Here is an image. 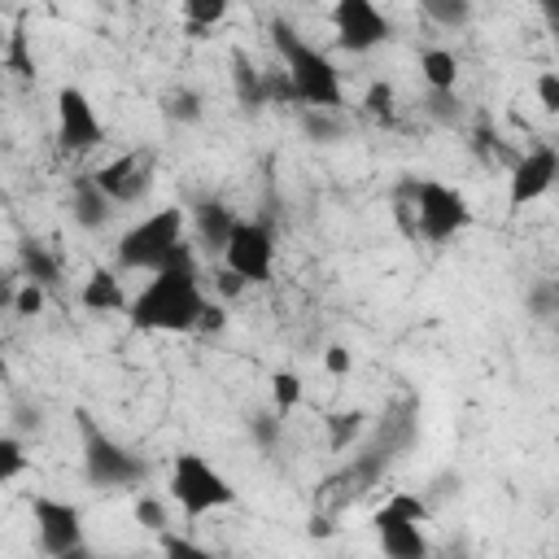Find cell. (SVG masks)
<instances>
[{
  "label": "cell",
  "instance_id": "obj_28",
  "mask_svg": "<svg viewBox=\"0 0 559 559\" xmlns=\"http://www.w3.org/2000/svg\"><path fill=\"white\" fill-rule=\"evenodd\" d=\"M524 306H528V314H533L537 323H550V319L559 314V288H555L550 280H537V284L524 293Z\"/></svg>",
  "mask_w": 559,
  "mask_h": 559
},
{
  "label": "cell",
  "instance_id": "obj_12",
  "mask_svg": "<svg viewBox=\"0 0 559 559\" xmlns=\"http://www.w3.org/2000/svg\"><path fill=\"white\" fill-rule=\"evenodd\" d=\"M555 175H559V153H555L550 144H533V148H528L524 157H515V162H511V183H507V210H511V214H520L524 205L542 201V197L550 192Z\"/></svg>",
  "mask_w": 559,
  "mask_h": 559
},
{
  "label": "cell",
  "instance_id": "obj_20",
  "mask_svg": "<svg viewBox=\"0 0 559 559\" xmlns=\"http://www.w3.org/2000/svg\"><path fill=\"white\" fill-rule=\"evenodd\" d=\"M419 74H424L428 92H454V83H459V57L450 48H424L419 52Z\"/></svg>",
  "mask_w": 559,
  "mask_h": 559
},
{
  "label": "cell",
  "instance_id": "obj_38",
  "mask_svg": "<svg viewBox=\"0 0 559 559\" xmlns=\"http://www.w3.org/2000/svg\"><path fill=\"white\" fill-rule=\"evenodd\" d=\"M214 288H218V297H240V293H245V280H240V275H231L227 266H218Z\"/></svg>",
  "mask_w": 559,
  "mask_h": 559
},
{
  "label": "cell",
  "instance_id": "obj_16",
  "mask_svg": "<svg viewBox=\"0 0 559 559\" xmlns=\"http://www.w3.org/2000/svg\"><path fill=\"white\" fill-rule=\"evenodd\" d=\"M114 214V201L96 188L92 175H74V188H70V218L83 227V231H100Z\"/></svg>",
  "mask_w": 559,
  "mask_h": 559
},
{
  "label": "cell",
  "instance_id": "obj_37",
  "mask_svg": "<svg viewBox=\"0 0 559 559\" xmlns=\"http://www.w3.org/2000/svg\"><path fill=\"white\" fill-rule=\"evenodd\" d=\"M537 100L546 114H559V74L555 70H542L537 74Z\"/></svg>",
  "mask_w": 559,
  "mask_h": 559
},
{
  "label": "cell",
  "instance_id": "obj_23",
  "mask_svg": "<svg viewBox=\"0 0 559 559\" xmlns=\"http://www.w3.org/2000/svg\"><path fill=\"white\" fill-rule=\"evenodd\" d=\"M162 114L170 122H179V127H192V122H201V96L192 87H170L162 96Z\"/></svg>",
  "mask_w": 559,
  "mask_h": 559
},
{
  "label": "cell",
  "instance_id": "obj_30",
  "mask_svg": "<svg viewBox=\"0 0 559 559\" xmlns=\"http://www.w3.org/2000/svg\"><path fill=\"white\" fill-rule=\"evenodd\" d=\"M271 397H275V415H288L301 402V380L293 371H275L271 376Z\"/></svg>",
  "mask_w": 559,
  "mask_h": 559
},
{
  "label": "cell",
  "instance_id": "obj_26",
  "mask_svg": "<svg viewBox=\"0 0 559 559\" xmlns=\"http://www.w3.org/2000/svg\"><path fill=\"white\" fill-rule=\"evenodd\" d=\"M419 9H424V17H432L437 26H467V17H472V4L467 0H419Z\"/></svg>",
  "mask_w": 559,
  "mask_h": 559
},
{
  "label": "cell",
  "instance_id": "obj_19",
  "mask_svg": "<svg viewBox=\"0 0 559 559\" xmlns=\"http://www.w3.org/2000/svg\"><path fill=\"white\" fill-rule=\"evenodd\" d=\"M231 227H236V214H231L223 201H201V205H197V245H201V249L223 253Z\"/></svg>",
  "mask_w": 559,
  "mask_h": 559
},
{
  "label": "cell",
  "instance_id": "obj_9",
  "mask_svg": "<svg viewBox=\"0 0 559 559\" xmlns=\"http://www.w3.org/2000/svg\"><path fill=\"white\" fill-rule=\"evenodd\" d=\"M328 17H332V35L341 52H371L393 35L389 17L371 0H336Z\"/></svg>",
  "mask_w": 559,
  "mask_h": 559
},
{
  "label": "cell",
  "instance_id": "obj_6",
  "mask_svg": "<svg viewBox=\"0 0 559 559\" xmlns=\"http://www.w3.org/2000/svg\"><path fill=\"white\" fill-rule=\"evenodd\" d=\"M415 236H424L428 245H445L450 236L472 227V205L459 188L437 183V179H419L415 183Z\"/></svg>",
  "mask_w": 559,
  "mask_h": 559
},
{
  "label": "cell",
  "instance_id": "obj_44",
  "mask_svg": "<svg viewBox=\"0 0 559 559\" xmlns=\"http://www.w3.org/2000/svg\"><path fill=\"white\" fill-rule=\"evenodd\" d=\"M105 559H135V555H105Z\"/></svg>",
  "mask_w": 559,
  "mask_h": 559
},
{
  "label": "cell",
  "instance_id": "obj_11",
  "mask_svg": "<svg viewBox=\"0 0 559 559\" xmlns=\"http://www.w3.org/2000/svg\"><path fill=\"white\" fill-rule=\"evenodd\" d=\"M31 520H35V537H39V550L48 559H61L66 550L83 546V511L74 502H61V498H31Z\"/></svg>",
  "mask_w": 559,
  "mask_h": 559
},
{
  "label": "cell",
  "instance_id": "obj_25",
  "mask_svg": "<svg viewBox=\"0 0 559 559\" xmlns=\"http://www.w3.org/2000/svg\"><path fill=\"white\" fill-rule=\"evenodd\" d=\"M362 437V411H345V415H328V445L341 454Z\"/></svg>",
  "mask_w": 559,
  "mask_h": 559
},
{
  "label": "cell",
  "instance_id": "obj_35",
  "mask_svg": "<svg viewBox=\"0 0 559 559\" xmlns=\"http://www.w3.org/2000/svg\"><path fill=\"white\" fill-rule=\"evenodd\" d=\"M157 542H162V559H218V555H210L205 546H197L192 537H175V533H162Z\"/></svg>",
  "mask_w": 559,
  "mask_h": 559
},
{
  "label": "cell",
  "instance_id": "obj_42",
  "mask_svg": "<svg viewBox=\"0 0 559 559\" xmlns=\"http://www.w3.org/2000/svg\"><path fill=\"white\" fill-rule=\"evenodd\" d=\"M310 533H314V537H328V533H332V520H328V515H310Z\"/></svg>",
  "mask_w": 559,
  "mask_h": 559
},
{
  "label": "cell",
  "instance_id": "obj_5",
  "mask_svg": "<svg viewBox=\"0 0 559 559\" xmlns=\"http://www.w3.org/2000/svg\"><path fill=\"white\" fill-rule=\"evenodd\" d=\"M170 498L179 502V511L188 520H197V515H210V511L231 507L236 502V489H231V480L218 467H210L201 454L183 450L170 463Z\"/></svg>",
  "mask_w": 559,
  "mask_h": 559
},
{
  "label": "cell",
  "instance_id": "obj_18",
  "mask_svg": "<svg viewBox=\"0 0 559 559\" xmlns=\"http://www.w3.org/2000/svg\"><path fill=\"white\" fill-rule=\"evenodd\" d=\"M79 301H83V310H92V314H114V310H127L122 280H118L114 271H105V266H96V271L83 280Z\"/></svg>",
  "mask_w": 559,
  "mask_h": 559
},
{
  "label": "cell",
  "instance_id": "obj_32",
  "mask_svg": "<svg viewBox=\"0 0 559 559\" xmlns=\"http://www.w3.org/2000/svg\"><path fill=\"white\" fill-rule=\"evenodd\" d=\"M131 515H135L140 528H148V533H157V537L166 533V507H162L153 493H140L135 507H131Z\"/></svg>",
  "mask_w": 559,
  "mask_h": 559
},
{
  "label": "cell",
  "instance_id": "obj_13",
  "mask_svg": "<svg viewBox=\"0 0 559 559\" xmlns=\"http://www.w3.org/2000/svg\"><path fill=\"white\" fill-rule=\"evenodd\" d=\"M87 175L96 179V188L114 205H131L153 183V153H122V157H114V162H105L100 170H87Z\"/></svg>",
  "mask_w": 559,
  "mask_h": 559
},
{
  "label": "cell",
  "instance_id": "obj_36",
  "mask_svg": "<svg viewBox=\"0 0 559 559\" xmlns=\"http://www.w3.org/2000/svg\"><path fill=\"white\" fill-rule=\"evenodd\" d=\"M44 301H48V293H44L39 284H26V280H22V288H17V297H13V314H17V319H35V314L44 310Z\"/></svg>",
  "mask_w": 559,
  "mask_h": 559
},
{
  "label": "cell",
  "instance_id": "obj_15",
  "mask_svg": "<svg viewBox=\"0 0 559 559\" xmlns=\"http://www.w3.org/2000/svg\"><path fill=\"white\" fill-rule=\"evenodd\" d=\"M415 432H419V402L415 397H397L384 415H380V424H376V445L384 450V454H406L411 445H415Z\"/></svg>",
  "mask_w": 559,
  "mask_h": 559
},
{
  "label": "cell",
  "instance_id": "obj_39",
  "mask_svg": "<svg viewBox=\"0 0 559 559\" xmlns=\"http://www.w3.org/2000/svg\"><path fill=\"white\" fill-rule=\"evenodd\" d=\"M223 323H227V310L205 301V310H201V319H197V332H223Z\"/></svg>",
  "mask_w": 559,
  "mask_h": 559
},
{
  "label": "cell",
  "instance_id": "obj_24",
  "mask_svg": "<svg viewBox=\"0 0 559 559\" xmlns=\"http://www.w3.org/2000/svg\"><path fill=\"white\" fill-rule=\"evenodd\" d=\"M301 131L319 144H332L345 135V122L336 118V109H301Z\"/></svg>",
  "mask_w": 559,
  "mask_h": 559
},
{
  "label": "cell",
  "instance_id": "obj_40",
  "mask_svg": "<svg viewBox=\"0 0 559 559\" xmlns=\"http://www.w3.org/2000/svg\"><path fill=\"white\" fill-rule=\"evenodd\" d=\"M323 367H328L332 376H345V371H349V349H345V345H328Z\"/></svg>",
  "mask_w": 559,
  "mask_h": 559
},
{
  "label": "cell",
  "instance_id": "obj_8",
  "mask_svg": "<svg viewBox=\"0 0 559 559\" xmlns=\"http://www.w3.org/2000/svg\"><path fill=\"white\" fill-rule=\"evenodd\" d=\"M389 463H393V454H384L376 441H367V445H358V450L349 454V463H345L336 476H328V480L319 485V498H323L328 507H349V502H358L367 489L380 485V476H384Z\"/></svg>",
  "mask_w": 559,
  "mask_h": 559
},
{
  "label": "cell",
  "instance_id": "obj_21",
  "mask_svg": "<svg viewBox=\"0 0 559 559\" xmlns=\"http://www.w3.org/2000/svg\"><path fill=\"white\" fill-rule=\"evenodd\" d=\"M231 87L245 109H262V70L245 52H231Z\"/></svg>",
  "mask_w": 559,
  "mask_h": 559
},
{
  "label": "cell",
  "instance_id": "obj_4",
  "mask_svg": "<svg viewBox=\"0 0 559 559\" xmlns=\"http://www.w3.org/2000/svg\"><path fill=\"white\" fill-rule=\"evenodd\" d=\"M183 249V210L166 205V210H153L148 218L131 223L122 236H118V266L127 271H162L166 262H175V253Z\"/></svg>",
  "mask_w": 559,
  "mask_h": 559
},
{
  "label": "cell",
  "instance_id": "obj_1",
  "mask_svg": "<svg viewBox=\"0 0 559 559\" xmlns=\"http://www.w3.org/2000/svg\"><path fill=\"white\" fill-rule=\"evenodd\" d=\"M205 310L201 284H197V258L183 245L175 262L153 271V280L127 301V319L135 332H197V319Z\"/></svg>",
  "mask_w": 559,
  "mask_h": 559
},
{
  "label": "cell",
  "instance_id": "obj_10",
  "mask_svg": "<svg viewBox=\"0 0 559 559\" xmlns=\"http://www.w3.org/2000/svg\"><path fill=\"white\" fill-rule=\"evenodd\" d=\"M100 144H105V122H100L96 105L87 100V92L61 87L57 92V148L61 153H92Z\"/></svg>",
  "mask_w": 559,
  "mask_h": 559
},
{
  "label": "cell",
  "instance_id": "obj_29",
  "mask_svg": "<svg viewBox=\"0 0 559 559\" xmlns=\"http://www.w3.org/2000/svg\"><path fill=\"white\" fill-rule=\"evenodd\" d=\"M26 445L17 441V437H9V432H0V485H9V480H17L22 472H26Z\"/></svg>",
  "mask_w": 559,
  "mask_h": 559
},
{
  "label": "cell",
  "instance_id": "obj_34",
  "mask_svg": "<svg viewBox=\"0 0 559 559\" xmlns=\"http://www.w3.org/2000/svg\"><path fill=\"white\" fill-rule=\"evenodd\" d=\"M362 109H367L371 118H380V122H393V83L376 79V83L367 87V96H362Z\"/></svg>",
  "mask_w": 559,
  "mask_h": 559
},
{
  "label": "cell",
  "instance_id": "obj_43",
  "mask_svg": "<svg viewBox=\"0 0 559 559\" xmlns=\"http://www.w3.org/2000/svg\"><path fill=\"white\" fill-rule=\"evenodd\" d=\"M61 559H96V555H92V550H87V542H83V546H74V550H66Z\"/></svg>",
  "mask_w": 559,
  "mask_h": 559
},
{
  "label": "cell",
  "instance_id": "obj_2",
  "mask_svg": "<svg viewBox=\"0 0 559 559\" xmlns=\"http://www.w3.org/2000/svg\"><path fill=\"white\" fill-rule=\"evenodd\" d=\"M271 44L284 61V74H288L293 96H297L301 109H341V100H345L341 96V74H336V66L323 48L306 44L293 31V22H284V17H271Z\"/></svg>",
  "mask_w": 559,
  "mask_h": 559
},
{
  "label": "cell",
  "instance_id": "obj_22",
  "mask_svg": "<svg viewBox=\"0 0 559 559\" xmlns=\"http://www.w3.org/2000/svg\"><path fill=\"white\" fill-rule=\"evenodd\" d=\"M183 26L201 39V35H210V26H218L223 17H227V0H183Z\"/></svg>",
  "mask_w": 559,
  "mask_h": 559
},
{
  "label": "cell",
  "instance_id": "obj_3",
  "mask_svg": "<svg viewBox=\"0 0 559 559\" xmlns=\"http://www.w3.org/2000/svg\"><path fill=\"white\" fill-rule=\"evenodd\" d=\"M74 424H79V450H83V476L96 489H135L148 467L135 450H127L118 437H109L100 428V419L87 406H74Z\"/></svg>",
  "mask_w": 559,
  "mask_h": 559
},
{
  "label": "cell",
  "instance_id": "obj_14",
  "mask_svg": "<svg viewBox=\"0 0 559 559\" xmlns=\"http://www.w3.org/2000/svg\"><path fill=\"white\" fill-rule=\"evenodd\" d=\"M371 524H376V542H380L384 559H428V537L402 507L384 502L371 515Z\"/></svg>",
  "mask_w": 559,
  "mask_h": 559
},
{
  "label": "cell",
  "instance_id": "obj_31",
  "mask_svg": "<svg viewBox=\"0 0 559 559\" xmlns=\"http://www.w3.org/2000/svg\"><path fill=\"white\" fill-rule=\"evenodd\" d=\"M280 424H284V415H275V411H258V415L249 419V437L271 454V450H280Z\"/></svg>",
  "mask_w": 559,
  "mask_h": 559
},
{
  "label": "cell",
  "instance_id": "obj_17",
  "mask_svg": "<svg viewBox=\"0 0 559 559\" xmlns=\"http://www.w3.org/2000/svg\"><path fill=\"white\" fill-rule=\"evenodd\" d=\"M17 271H22L26 284H39L44 293H57L61 288V262L39 240H22L17 245Z\"/></svg>",
  "mask_w": 559,
  "mask_h": 559
},
{
  "label": "cell",
  "instance_id": "obj_33",
  "mask_svg": "<svg viewBox=\"0 0 559 559\" xmlns=\"http://www.w3.org/2000/svg\"><path fill=\"white\" fill-rule=\"evenodd\" d=\"M9 70L17 74V79H35V61H31V52H26V31H22V22L13 26V35H9Z\"/></svg>",
  "mask_w": 559,
  "mask_h": 559
},
{
  "label": "cell",
  "instance_id": "obj_7",
  "mask_svg": "<svg viewBox=\"0 0 559 559\" xmlns=\"http://www.w3.org/2000/svg\"><path fill=\"white\" fill-rule=\"evenodd\" d=\"M223 266L240 275L245 284H266L275 266V231L266 218H236L227 245H223Z\"/></svg>",
  "mask_w": 559,
  "mask_h": 559
},
{
  "label": "cell",
  "instance_id": "obj_41",
  "mask_svg": "<svg viewBox=\"0 0 559 559\" xmlns=\"http://www.w3.org/2000/svg\"><path fill=\"white\" fill-rule=\"evenodd\" d=\"M13 297H17V284L0 271V310H13Z\"/></svg>",
  "mask_w": 559,
  "mask_h": 559
},
{
  "label": "cell",
  "instance_id": "obj_27",
  "mask_svg": "<svg viewBox=\"0 0 559 559\" xmlns=\"http://www.w3.org/2000/svg\"><path fill=\"white\" fill-rule=\"evenodd\" d=\"M424 114L437 127H454L463 118V100H459V92H424Z\"/></svg>",
  "mask_w": 559,
  "mask_h": 559
}]
</instances>
